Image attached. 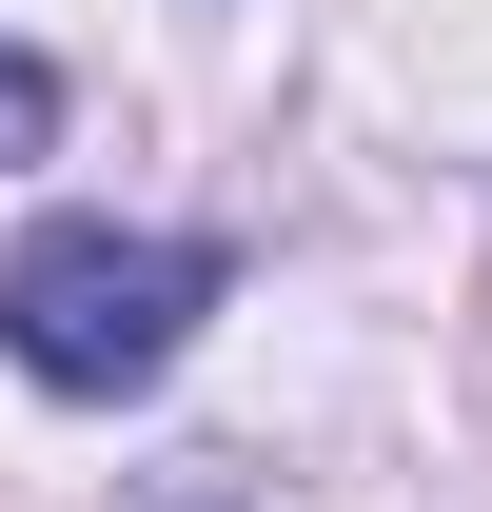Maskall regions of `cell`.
<instances>
[{"label":"cell","instance_id":"6da1fadb","mask_svg":"<svg viewBox=\"0 0 492 512\" xmlns=\"http://www.w3.org/2000/svg\"><path fill=\"white\" fill-rule=\"evenodd\" d=\"M217 316V237H158V217H40L0 256V355L40 394H158Z\"/></svg>","mask_w":492,"mask_h":512},{"label":"cell","instance_id":"7a4b0ae2","mask_svg":"<svg viewBox=\"0 0 492 512\" xmlns=\"http://www.w3.org/2000/svg\"><path fill=\"white\" fill-rule=\"evenodd\" d=\"M40 138H60V79H40L20 40H0V158H40Z\"/></svg>","mask_w":492,"mask_h":512}]
</instances>
